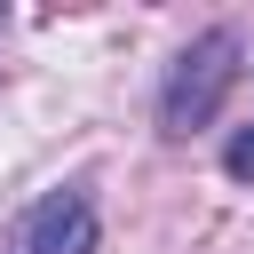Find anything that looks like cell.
I'll return each mask as SVG.
<instances>
[{"label": "cell", "instance_id": "1", "mask_svg": "<svg viewBox=\"0 0 254 254\" xmlns=\"http://www.w3.org/2000/svg\"><path fill=\"white\" fill-rule=\"evenodd\" d=\"M230 79H238V32H230V24H222V32H198V40L175 56V71H167L159 127H167V135L206 127V119H214V103L230 95Z\"/></svg>", "mask_w": 254, "mask_h": 254}, {"label": "cell", "instance_id": "2", "mask_svg": "<svg viewBox=\"0 0 254 254\" xmlns=\"http://www.w3.org/2000/svg\"><path fill=\"white\" fill-rule=\"evenodd\" d=\"M16 254H95V206L79 190H48L24 230H16Z\"/></svg>", "mask_w": 254, "mask_h": 254}, {"label": "cell", "instance_id": "3", "mask_svg": "<svg viewBox=\"0 0 254 254\" xmlns=\"http://www.w3.org/2000/svg\"><path fill=\"white\" fill-rule=\"evenodd\" d=\"M222 167H230V183H254V127H238V135H230Z\"/></svg>", "mask_w": 254, "mask_h": 254}]
</instances>
